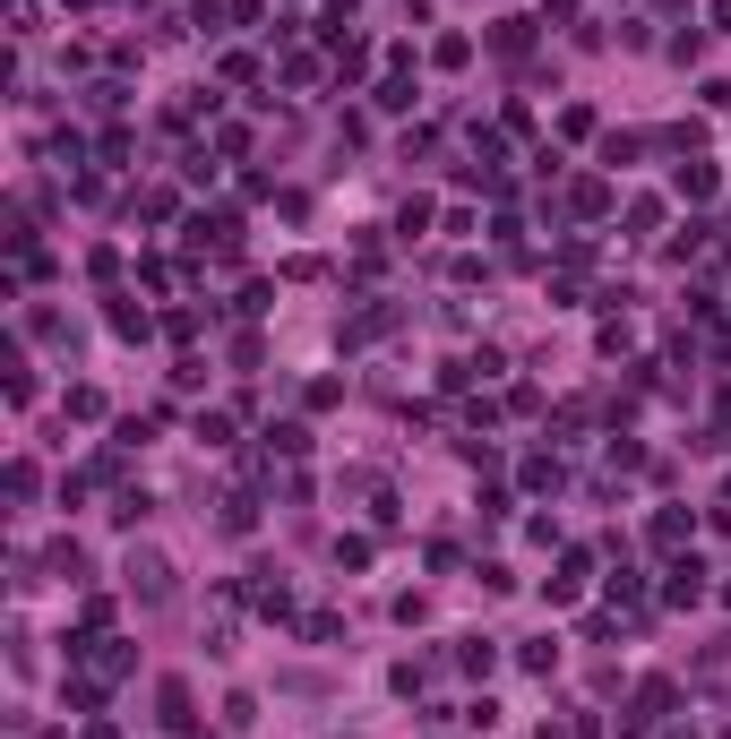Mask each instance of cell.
Returning a JSON list of instances; mask_svg holds the SVG:
<instances>
[{
    "instance_id": "1",
    "label": "cell",
    "mask_w": 731,
    "mask_h": 739,
    "mask_svg": "<svg viewBox=\"0 0 731 739\" xmlns=\"http://www.w3.org/2000/svg\"><path fill=\"white\" fill-rule=\"evenodd\" d=\"M129 585L147 593V602H164V593H172V568L155 559V550H138V559H129Z\"/></svg>"
}]
</instances>
